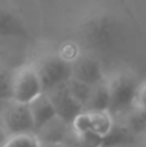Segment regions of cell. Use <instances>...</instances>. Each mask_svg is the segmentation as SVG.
Here are the masks:
<instances>
[{
	"label": "cell",
	"instance_id": "cell-1",
	"mask_svg": "<svg viewBox=\"0 0 146 147\" xmlns=\"http://www.w3.org/2000/svg\"><path fill=\"white\" fill-rule=\"evenodd\" d=\"M78 44L93 53H109L120 41V23L109 10L87 12L76 26Z\"/></svg>",
	"mask_w": 146,
	"mask_h": 147
},
{
	"label": "cell",
	"instance_id": "cell-12",
	"mask_svg": "<svg viewBox=\"0 0 146 147\" xmlns=\"http://www.w3.org/2000/svg\"><path fill=\"white\" fill-rule=\"evenodd\" d=\"M110 107V96L106 86V81L93 86L88 102L84 107V112L109 111Z\"/></svg>",
	"mask_w": 146,
	"mask_h": 147
},
{
	"label": "cell",
	"instance_id": "cell-13",
	"mask_svg": "<svg viewBox=\"0 0 146 147\" xmlns=\"http://www.w3.org/2000/svg\"><path fill=\"white\" fill-rule=\"evenodd\" d=\"M135 140L136 137L133 134H131L120 123L115 121L113 129L102 138L101 147H128L133 145Z\"/></svg>",
	"mask_w": 146,
	"mask_h": 147
},
{
	"label": "cell",
	"instance_id": "cell-23",
	"mask_svg": "<svg viewBox=\"0 0 146 147\" xmlns=\"http://www.w3.org/2000/svg\"><path fill=\"white\" fill-rule=\"evenodd\" d=\"M41 147H49V146H41Z\"/></svg>",
	"mask_w": 146,
	"mask_h": 147
},
{
	"label": "cell",
	"instance_id": "cell-18",
	"mask_svg": "<svg viewBox=\"0 0 146 147\" xmlns=\"http://www.w3.org/2000/svg\"><path fill=\"white\" fill-rule=\"evenodd\" d=\"M58 54L65 62L71 65L80 57V47L76 41H66L61 45Z\"/></svg>",
	"mask_w": 146,
	"mask_h": 147
},
{
	"label": "cell",
	"instance_id": "cell-4",
	"mask_svg": "<svg viewBox=\"0 0 146 147\" xmlns=\"http://www.w3.org/2000/svg\"><path fill=\"white\" fill-rule=\"evenodd\" d=\"M34 66L40 79L43 92L64 85L71 78V65L65 62L58 54H47Z\"/></svg>",
	"mask_w": 146,
	"mask_h": 147
},
{
	"label": "cell",
	"instance_id": "cell-2",
	"mask_svg": "<svg viewBox=\"0 0 146 147\" xmlns=\"http://www.w3.org/2000/svg\"><path fill=\"white\" fill-rule=\"evenodd\" d=\"M106 86L110 96L109 112L115 116H122L133 107L135 97L140 83L136 76L127 70H118L106 76Z\"/></svg>",
	"mask_w": 146,
	"mask_h": 147
},
{
	"label": "cell",
	"instance_id": "cell-11",
	"mask_svg": "<svg viewBox=\"0 0 146 147\" xmlns=\"http://www.w3.org/2000/svg\"><path fill=\"white\" fill-rule=\"evenodd\" d=\"M120 123L131 134L135 137L144 136L146 133V112L139 110L137 107H132L120 116Z\"/></svg>",
	"mask_w": 146,
	"mask_h": 147
},
{
	"label": "cell",
	"instance_id": "cell-8",
	"mask_svg": "<svg viewBox=\"0 0 146 147\" xmlns=\"http://www.w3.org/2000/svg\"><path fill=\"white\" fill-rule=\"evenodd\" d=\"M34 134L36 136L41 146L59 147L67 142L70 134V125H67L56 116L45 125H43L40 129L36 130Z\"/></svg>",
	"mask_w": 146,
	"mask_h": 147
},
{
	"label": "cell",
	"instance_id": "cell-9",
	"mask_svg": "<svg viewBox=\"0 0 146 147\" xmlns=\"http://www.w3.org/2000/svg\"><path fill=\"white\" fill-rule=\"evenodd\" d=\"M0 38H30L23 20L13 9L0 5Z\"/></svg>",
	"mask_w": 146,
	"mask_h": 147
},
{
	"label": "cell",
	"instance_id": "cell-10",
	"mask_svg": "<svg viewBox=\"0 0 146 147\" xmlns=\"http://www.w3.org/2000/svg\"><path fill=\"white\" fill-rule=\"evenodd\" d=\"M27 107H28V111H30L31 119H32L35 132L38 129H40L43 125H45L47 123H49L52 119L56 117L53 105L51 103V101H49L48 96L45 93L36 97L32 102H30L27 105Z\"/></svg>",
	"mask_w": 146,
	"mask_h": 147
},
{
	"label": "cell",
	"instance_id": "cell-21",
	"mask_svg": "<svg viewBox=\"0 0 146 147\" xmlns=\"http://www.w3.org/2000/svg\"><path fill=\"white\" fill-rule=\"evenodd\" d=\"M144 147H146V133L144 134Z\"/></svg>",
	"mask_w": 146,
	"mask_h": 147
},
{
	"label": "cell",
	"instance_id": "cell-7",
	"mask_svg": "<svg viewBox=\"0 0 146 147\" xmlns=\"http://www.w3.org/2000/svg\"><path fill=\"white\" fill-rule=\"evenodd\" d=\"M71 78L92 88L106 80L101 62L89 54H80L79 58L71 63Z\"/></svg>",
	"mask_w": 146,
	"mask_h": 147
},
{
	"label": "cell",
	"instance_id": "cell-22",
	"mask_svg": "<svg viewBox=\"0 0 146 147\" xmlns=\"http://www.w3.org/2000/svg\"><path fill=\"white\" fill-rule=\"evenodd\" d=\"M59 147H75V146H70V145H64V146H59Z\"/></svg>",
	"mask_w": 146,
	"mask_h": 147
},
{
	"label": "cell",
	"instance_id": "cell-14",
	"mask_svg": "<svg viewBox=\"0 0 146 147\" xmlns=\"http://www.w3.org/2000/svg\"><path fill=\"white\" fill-rule=\"evenodd\" d=\"M91 121V132L96 136L103 138L114 127L115 119L109 111H98V112H88Z\"/></svg>",
	"mask_w": 146,
	"mask_h": 147
},
{
	"label": "cell",
	"instance_id": "cell-20",
	"mask_svg": "<svg viewBox=\"0 0 146 147\" xmlns=\"http://www.w3.org/2000/svg\"><path fill=\"white\" fill-rule=\"evenodd\" d=\"M133 107H137L139 110L146 112V81L141 83L137 88Z\"/></svg>",
	"mask_w": 146,
	"mask_h": 147
},
{
	"label": "cell",
	"instance_id": "cell-16",
	"mask_svg": "<svg viewBox=\"0 0 146 147\" xmlns=\"http://www.w3.org/2000/svg\"><path fill=\"white\" fill-rule=\"evenodd\" d=\"M0 147H41V145L34 133H28V134L8 136L0 143Z\"/></svg>",
	"mask_w": 146,
	"mask_h": 147
},
{
	"label": "cell",
	"instance_id": "cell-3",
	"mask_svg": "<svg viewBox=\"0 0 146 147\" xmlns=\"http://www.w3.org/2000/svg\"><path fill=\"white\" fill-rule=\"evenodd\" d=\"M40 79L34 63L22 65L12 74V101L28 105L36 97L43 94Z\"/></svg>",
	"mask_w": 146,
	"mask_h": 147
},
{
	"label": "cell",
	"instance_id": "cell-5",
	"mask_svg": "<svg viewBox=\"0 0 146 147\" xmlns=\"http://www.w3.org/2000/svg\"><path fill=\"white\" fill-rule=\"evenodd\" d=\"M0 120L3 129L8 136L28 134L35 132L27 105H21L13 101L7 103L1 110Z\"/></svg>",
	"mask_w": 146,
	"mask_h": 147
},
{
	"label": "cell",
	"instance_id": "cell-6",
	"mask_svg": "<svg viewBox=\"0 0 146 147\" xmlns=\"http://www.w3.org/2000/svg\"><path fill=\"white\" fill-rule=\"evenodd\" d=\"M44 93L48 96L51 103L53 105L56 116L61 119L64 123H66L67 125H71L72 120L79 114L84 112L83 107L70 96L65 84L56 86L48 92H44Z\"/></svg>",
	"mask_w": 146,
	"mask_h": 147
},
{
	"label": "cell",
	"instance_id": "cell-17",
	"mask_svg": "<svg viewBox=\"0 0 146 147\" xmlns=\"http://www.w3.org/2000/svg\"><path fill=\"white\" fill-rule=\"evenodd\" d=\"M12 70L0 65V103L12 102Z\"/></svg>",
	"mask_w": 146,
	"mask_h": 147
},
{
	"label": "cell",
	"instance_id": "cell-19",
	"mask_svg": "<svg viewBox=\"0 0 146 147\" xmlns=\"http://www.w3.org/2000/svg\"><path fill=\"white\" fill-rule=\"evenodd\" d=\"M70 129L74 134H83V133L91 132V121H89V114L88 112H82L79 114L74 120H72Z\"/></svg>",
	"mask_w": 146,
	"mask_h": 147
},
{
	"label": "cell",
	"instance_id": "cell-15",
	"mask_svg": "<svg viewBox=\"0 0 146 147\" xmlns=\"http://www.w3.org/2000/svg\"><path fill=\"white\" fill-rule=\"evenodd\" d=\"M65 85H66L70 96L84 110L85 105H87V102H88V98H89V96H91V92H92V86L85 85V84L80 83V81L75 80V79H72V78H70V80L67 81Z\"/></svg>",
	"mask_w": 146,
	"mask_h": 147
}]
</instances>
